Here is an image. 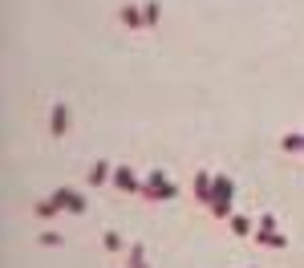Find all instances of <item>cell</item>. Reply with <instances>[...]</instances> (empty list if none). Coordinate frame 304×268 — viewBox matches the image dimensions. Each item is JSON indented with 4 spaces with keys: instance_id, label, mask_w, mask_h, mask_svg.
<instances>
[{
    "instance_id": "cell-1",
    "label": "cell",
    "mask_w": 304,
    "mask_h": 268,
    "mask_svg": "<svg viewBox=\"0 0 304 268\" xmlns=\"http://www.w3.org/2000/svg\"><path fill=\"white\" fill-rule=\"evenodd\" d=\"M65 126H69V114H65V106H57V110H53V130L61 134Z\"/></svg>"
}]
</instances>
